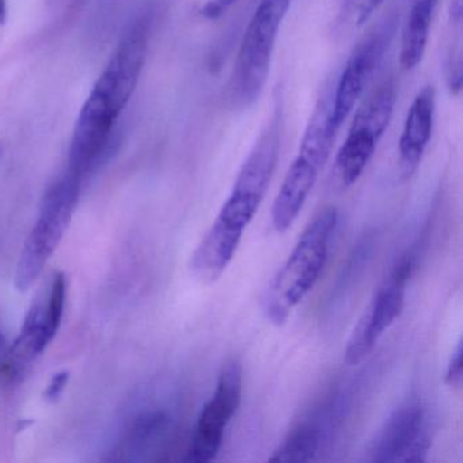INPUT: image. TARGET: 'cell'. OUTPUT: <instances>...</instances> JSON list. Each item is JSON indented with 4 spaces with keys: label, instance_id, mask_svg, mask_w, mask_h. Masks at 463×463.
<instances>
[{
    "label": "cell",
    "instance_id": "cell-1",
    "mask_svg": "<svg viewBox=\"0 0 463 463\" xmlns=\"http://www.w3.org/2000/svg\"><path fill=\"white\" fill-rule=\"evenodd\" d=\"M281 137L283 108L278 101L269 121L243 162L232 194L192 254L189 267L202 283H215L232 264L243 232L256 216L269 188L280 156Z\"/></svg>",
    "mask_w": 463,
    "mask_h": 463
},
{
    "label": "cell",
    "instance_id": "cell-2",
    "mask_svg": "<svg viewBox=\"0 0 463 463\" xmlns=\"http://www.w3.org/2000/svg\"><path fill=\"white\" fill-rule=\"evenodd\" d=\"M337 224L338 211L335 207L319 213L265 289L262 310L275 326L286 324L321 278Z\"/></svg>",
    "mask_w": 463,
    "mask_h": 463
},
{
    "label": "cell",
    "instance_id": "cell-3",
    "mask_svg": "<svg viewBox=\"0 0 463 463\" xmlns=\"http://www.w3.org/2000/svg\"><path fill=\"white\" fill-rule=\"evenodd\" d=\"M337 134L330 123V99L324 96L308 121L299 151L287 170L280 191L273 202L272 223L280 234L291 229L302 213L329 159Z\"/></svg>",
    "mask_w": 463,
    "mask_h": 463
},
{
    "label": "cell",
    "instance_id": "cell-4",
    "mask_svg": "<svg viewBox=\"0 0 463 463\" xmlns=\"http://www.w3.org/2000/svg\"><path fill=\"white\" fill-rule=\"evenodd\" d=\"M292 0H260L249 21L232 71L230 97L235 107L256 104L269 77L281 24Z\"/></svg>",
    "mask_w": 463,
    "mask_h": 463
},
{
    "label": "cell",
    "instance_id": "cell-5",
    "mask_svg": "<svg viewBox=\"0 0 463 463\" xmlns=\"http://www.w3.org/2000/svg\"><path fill=\"white\" fill-rule=\"evenodd\" d=\"M82 178L66 172L43 197L39 218L24 245L15 273L18 291L26 292L58 249L80 200Z\"/></svg>",
    "mask_w": 463,
    "mask_h": 463
},
{
    "label": "cell",
    "instance_id": "cell-6",
    "mask_svg": "<svg viewBox=\"0 0 463 463\" xmlns=\"http://www.w3.org/2000/svg\"><path fill=\"white\" fill-rule=\"evenodd\" d=\"M397 82L390 78L357 108L348 135L335 156V175L341 185H354L362 177L389 128L397 105Z\"/></svg>",
    "mask_w": 463,
    "mask_h": 463
},
{
    "label": "cell",
    "instance_id": "cell-7",
    "mask_svg": "<svg viewBox=\"0 0 463 463\" xmlns=\"http://www.w3.org/2000/svg\"><path fill=\"white\" fill-rule=\"evenodd\" d=\"M413 257H401L390 269L352 330L345 348L348 364H359L375 348L387 329L394 324L405 306L408 283L413 273Z\"/></svg>",
    "mask_w": 463,
    "mask_h": 463
},
{
    "label": "cell",
    "instance_id": "cell-8",
    "mask_svg": "<svg viewBox=\"0 0 463 463\" xmlns=\"http://www.w3.org/2000/svg\"><path fill=\"white\" fill-rule=\"evenodd\" d=\"M153 20L150 15H140L121 37L109 63L97 80L90 96L99 99L115 118L123 112L139 82Z\"/></svg>",
    "mask_w": 463,
    "mask_h": 463
},
{
    "label": "cell",
    "instance_id": "cell-9",
    "mask_svg": "<svg viewBox=\"0 0 463 463\" xmlns=\"http://www.w3.org/2000/svg\"><path fill=\"white\" fill-rule=\"evenodd\" d=\"M242 384L243 370L240 360H227L219 373L215 392L197 419L186 460L208 463L218 457L227 427L240 408Z\"/></svg>",
    "mask_w": 463,
    "mask_h": 463
},
{
    "label": "cell",
    "instance_id": "cell-10",
    "mask_svg": "<svg viewBox=\"0 0 463 463\" xmlns=\"http://www.w3.org/2000/svg\"><path fill=\"white\" fill-rule=\"evenodd\" d=\"M397 25L395 17L386 18L357 44L346 61L335 94L330 99V123L335 131H340L344 121L364 94L368 82L394 39Z\"/></svg>",
    "mask_w": 463,
    "mask_h": 463
},
{
    "label": "cell",
    "instance_id": "cell-11",
    "mask_svg": "<svg viewBox=\"0 0 463 463\" xmlns=\"http://www.w3.org/2000/svg\"><path fill=\"white\" fill-rule=\"evenodd\" d=\"M432 443L427 411L420 401L398 406L382 425L370 449L371 462H422Z\"/></svg>",
    "mask_w": 463,
    "mask_h": 463
},
{
    "label": "cell",
    "instance_id": "cell-12",
    "mask_svg": "<svg viewBox=\"0 0 463 463\" xmlns=\"http://www.w3.org/2000/svg\"><path fill=\"white\" fill-rule=\"evenodd\" d=\"M67 284L63 273H58L51 284L47 302L34 303L21 327L20 335L7 354L5 373L17 378L32 362L43 354L55 338L66 306Z\"/></svg>",
    "mask_w": 463,
    "mask_h": 463
},
{
    "label": "cell",
    "instance_id": "cell-13",
    "mask_svg": "<svg viewBox=\"0 0 463 463\" xmlns=\"http://www.w3.org/2000/svg\"><path fill=\"white\" fill-rule=\"evenodd\" d=\"M436 113V90L432 85L424 86L414 97L402 134L398 142V167L405 180L419 169L432 137Z\"/></svg>",
    "mask_w": 463,
    "mask_h": 463
},
{
    "label": "cell",
    "instance_id": "cell-14",
    "mask_svg": "<svg viewBox=\"0 0 463 463\" xmlns=\"http://www.w3.org/2000/svg\"><path fill=\"white\" fill-rule=\"evenodd\" d=\"M438 4L439 0H413L401 32L400 66L403 71L421 64Z\"/></svg>",
    "mask_w": 463,
    "mask_h": 463
},
{
    "label": "cell",
    "instance_id": "cell-15",
    "mask_svg": "<svg viewBox=\"0 0 463 463\" xmlns=\"http://www.w3.org/2000/svg\"><path fill=\"white\" fill-rule=\"evenodd\" d=\"M322 436L324 424L321 417L303 420L273 451L269 462H308L318 454Z\"/></svg>",
    "mask_w": 463,
    "mask_h": 463
},
{
    "label": "cell",
    "instance_id": "cell-16",
    "mask_svg": "<svg viewBox=\"0 0 463 463\" xmlns=\"http://www.w3.org/2000/svg\"><path fill=\"white\" fill-rule=\"evenodd\" d=\"M170 427V417L164 411H150L139 414L129 425L121 452L143 451L153 447L156 441L166 435Z\"/></svg>",
    "mask_w": 463,
    "mask_h": 463
},
{
    "label": "cell",
    "instance_id": "cell-17",
    "mask_svg": "<svg viewBox=\"0 0 463 463\" xmlns=\"http://www.w3.org/2000/svg\"><path fill=\"white\" fill-rule=\"evenodd\" d=\"M384 0H344L341 7V24L351 28H362Z\"/></svg>",
    "mask_w": 463,
    "mask_h": 463
},
{
    "label": "cell",
    "instance_id": "cell-18",
    "mask_svg": "<svg viewBox=\"0 0 463 463\" xmlns=\"http://www.w3.org/2000/svg\"><path fill=\"white\" fill-rule=\"evenodd\" d=\"M462 341L457 344L454 352H452L451 359H449V365L446 371V383L451 389H460L463 382V365H462Z\"/></svg>",
    "mask_w": 463,
    "mask_h": 463
},
{
    "label": "cell",
    "instance_id": "cell-19",
    "mask_svg": "<svg viewBox=\"0 0 463 463\" xmlns=\"http://www.w3.org/2000/svg\"><path fill=\"white\" fill-rule=\"evenodd\" d=\"M238 0H210L202 9V14L208 20H218L230 7L234 6Z\"/></svg>",
    "mask_w": 463,
    "mask_h": 463
},
{
    "label": "cell",
    "instance_id": "cell-20",
    "mask_svg": "<svg viewBox=\"0 0 463 463\" xmlns=\"http://www.w3.org/2000/svg\"><path fill=\"white\" fill-rule=\"evenodd\" d=\"M70 373L67 371H61V373H56L53 376L51 383L48 384L47 392H45V397L47 400L55 401L61 397V392L66 389L67 382H69Z\"/></svg>",
    "mask_w": 463,
    "mask_h": 463
},
{
    "label": "cell",
    "instance_id": "cell-21",
    "mask_svg": "<svg viewBox=\"0 0 463 463\" xmlns=\"http://www.w3.org/2000/svg\"><path fill=\"white\" fill-rule=\"evenodd\" d=\"M449 18L454 25H460L463 18V0H451L449 5Z\"/></svg>",
    "mask_w": 463,
    "mask_h": 463
},
{
    "label": "cell",
    "instance_id": "cell-22",
    "mask_svg": "<svg viewBox=\"0 0 463 463\" xmlns=\"http://www.w3.org/2000/svg\"><path fill=\"white\" fill-rule=\"evenodd\" d=\"M7 18V5L6 0H0V25L6 23Z\"/></svg>",
    "mask_w": 463,
    "mask_h": 463
},
{
    "label": "cell",
    "instance_id": "cell-23",
    "mask_svg": "<svg viewBox=\"0 0 463 463\" xmlns=\"http://www.w3.org/2000/svg\"><path fill=\"white\" fill-rule=\"evenodd\" d=\"M5 338L4 335H2V330H0V351H2V346H4Z\"/></svg>",
    "mask_w": 463,
    "mask_h": 463
}]
</instances>
